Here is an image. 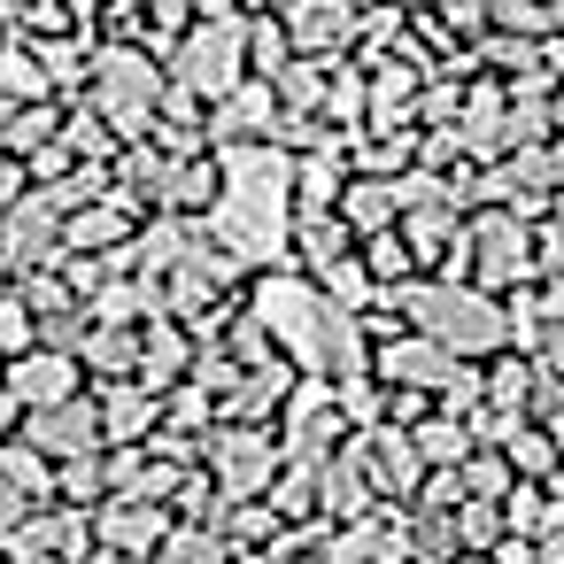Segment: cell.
Segmentation results:
<instances>
[{
  "instance_id": "277c9868",
  "label": "cell",
  "mask_w": 564,
  "mask_h": 564,
  "mask_svg": "<svg viewBox=\"0 0 564 564\" xmlns=\"http://www.w3.org/2000/svg\"><path fill=\"white\" fill-rule=\"evenodd\" d=\"M471 240H479V279H487V286H510V279L525 271V232H518L510 209H502V217H479Z\"/></svg>"
},
{
  "instance_id": "52a82bcc",
  "label": "cell",
  "mask_w": 564,
  "mask_h": 564,
  "mask_svg": "<svg viewBox=\"0 0 564 564\" xmlns=\"http://www.w3.org/2000/svg\"><path fill=\"white\" fill-rule=\"evenodd\" d=\"M510 448H518V456H525V464H533V471H541V464H549V441H541V433H518V441H510Z\"/></svg>"
},
{
  "instance_id": "6da1fadb",
  "label": "cell",
  "mask_w": 564,
  "mask_h": 564,
  "mask_svg": "<svg viewBox=\"0 0 564 564\" xmlns=\"http://www.w3.org/2000/svg\"><path fill=\"white\" fill-rule=\"evenodd\" d=\"M417 325H425L433 348H464V356H479V348L502 340V310H495L487 294H471V286H433V294H417Z\"/></svg>"
},
{
  "instance_id": "8992f818",
  "label": "cell",
  "mask_w": 564,
  "mask_h": 564,
  "mask_svg": "<svg viewBox=\"0 0 564 564\" xmlns=\"http://www.w3.org/2000/svg\"><path fill=\"white\" fill-rule=\"evenodd\" d=\"M348 217H356V225H379V217H394V194H379V186H348Z\"/></svg>"
},
{
  "instance_id": "7a4b0ae2",
  "label": "cell",
  "mask_w": 564,
  "mask_h": 564,
  "mask_svg": "<svg viewBox=\"0 0 564 564\" xmlns=\"http://www.w3.org/2000/svg\"><path fill=\"white\" fill-rule=\"evenodd\" d=\"M194 63H178V78L186 86H202V94H232L240 86V32L232 24H217V32H194V47H186Z\"/></svg>"
},
{
  "instance_id": "3957f363",
  "label": "cell",
  "mask_w": 564,
  "mask_h": 564,
  "mask_svg": "<svg viewBox=\"0 0 564 564\" xmlns=\"http://www.w3.org/2000/svg\"><path fill=\"white\" fill-rule=\"evenodd\" d=\"M101 94L124 109V117H148V101L163 94V70L148 63V55H101ZM117 117V124H124Z\"/></svg>"
},
{
  "instance_id": "9c48e42d",
  "label": "cell",
  "mask_w": 564,
  "mask_h": 564,
  "mask_svg": "<svg viewBox=\"0 0 564 564\" xmlns=\"http://www.w3.org/2000/svg\"><path fill=\"white\" fill-rule=\"evenodd\" d=\"M549 17H556V32H564V0H549Z\"/></svg>"
},
{
  "instance_id": "5b68a950",
  "label": "cell",
  "mask_w": 564,
  "mask_h": 564,
  "mask_svg": "<svg viewBox=\"0 0 564 564\" xmlns=\"http://www.w3.org/2000/svg\"><path fill=\"white\" fill-rule=\"evenodd\" d=\"M387 371H394V379H433V387L456 379V371H448V348H433V340H402V348L387 356Z\"/></svg>"
},
{
  "instance_id": "ba28073f",
  "label": "cell",
  "mask_w": 564,
  "mask_h": 564,
  "mask_svg": "<svg viewBox=\"0 0 564 564\" xmlns=\"http://www.w3.org/2000/svg\"><path fill=\"white\" fill-rule=\"evenodd\" d=\"M541 310H549V317H564V279L549 286V302H541Z\"/></svg>"
}]
</instances>
